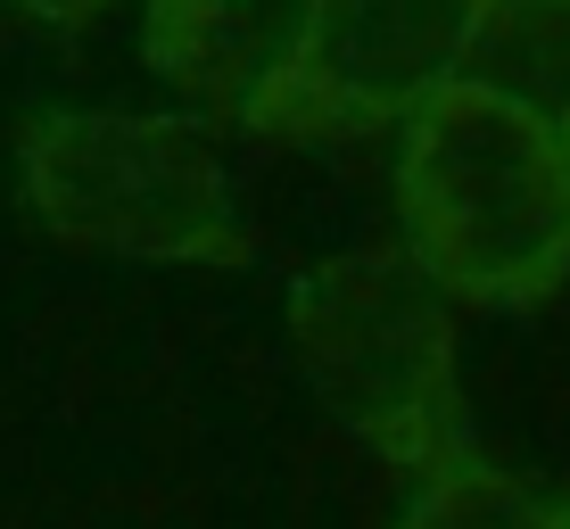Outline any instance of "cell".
Listing matches in <instances>:
<instances>
[{"instance_id": "obj_1", "label": "cell", "mask_w": 570, "mask_h": 529, "mask_svg": "<svg viewBox=\"0 0 570 529\" xmlns=\"http://www.w3.org/2000/svg\"><path fill=\"white\" fill-rule=\"evenodd\" d=\"M405 248L455 306L529 315L570 282V141L480 84L397 125Z\"/></svg>"}, {"instance_id": "obj_2", "label": "cell", "mask_w": 570, "mask_h": 529, "mask_svg": "<svg viewBox=\"0 0 570 529\" xmlns=\"http://www.w3.org/2000/svg\"><path fill=\"white\" fill-rule=\"evenodd\" d=\"M289 340L306 381L347 422L364 455L405 480H439L471 463L463 414V340L455 298L414 265V248H347L289 282Z\"/></svg>"}, {"instance_id": "obj_3", "label": "cell", "mask_w": 570, "mask_h": 529, "mask_svg": "<svg viewBox=\"0 0 570 529\" xmlns=\"http://www.w3.org/2000/svg\"><path fill=\"white\" fill-rule=\"evenodd\" d=\"M17 190L26 215L67 248L207 273L257 265V232L240 224L224 149L199 116L50 108L17 133Z\"/></svg>"}, {"instance_id": "obj_4", "label": "cell", "mask_w": 570, "mask_h": 529, "mask_svg": "<svg viewBox=\"0 0 570 529\" xmlns=\"http://www.w3.org/2000/svg\"><path fill=\"white\" fill-rule=\"evenodd\" d=\"M488 0H314L289 84L248 116L265 141L397 133L422 100L463 84Z\"/></svg>"}, {"instance_id": "obj_5", "label": "cell", "mask_w": 570, "mask_h": 529, "mask_svg": "<svg viewBox=\"0 0 570 529\" xmlns=\"http://www.w3.org/2000/svg\"><path fill=\"white\" fill-rule=\"evenodd\" d=\"M306 17L314 0H141V58L174 91L248 125L289 84Z\"/></svg>"}, {"instance_id": "obj_6", "label": "cell", "mask_w": 570, "mask_h": 529, "mask_svg": "<svg viewBox=\"0 0 570 529\" xmlns=\"http://www.w3.org/2000/svg\"><path fill=\"white\" fill-rule=\"evenodd\" d=\"M463 84L529 108L546 133L570 141V0H488Z\"/></svg>"}, {"instance_id": "obj_7", "label": "cell", "mask_w": 570, "mask_h": 529, "mask_svg": "<svg viewBox=\"0 0 570 529\" xmlns=\"http://www.w3.org/2000/svg\"><path fill=\"white\" fill-rule=\"evenodd\" d=\"M546 521H554V504H546L538 488L513 480L504 463L471 455V463H455V472L422 480L397 529H546Z\"/></svg>"}, {"instance_id": "obj_8", "label": "cell", "mask_w": 570, "mask_h": 529, "mask_svg": "<svg viewBox=\"0 0 570 529\" xmlns=\"http://www.w3.org/2000/svg\"><path fill=\"white\" fill-rule=\"evenodd\" d=\"M17 17H33V26H91V17H108L116 0H9Z\"/></svg>"}, {"instance_id": "obj_9", "label": "cell", "mask_w": 570, "mask_h": 529, "mask_svg": "<svg viewBox=\"0 0 570 529\" xmlns=\"http://www.w3.org/2000/svg\"><path fill=\"white\" fill-rule=\"evenodd\" d=\"M546 529H570V497H562V504H554V521H546Z\"/></svg>"}]
</instances>
